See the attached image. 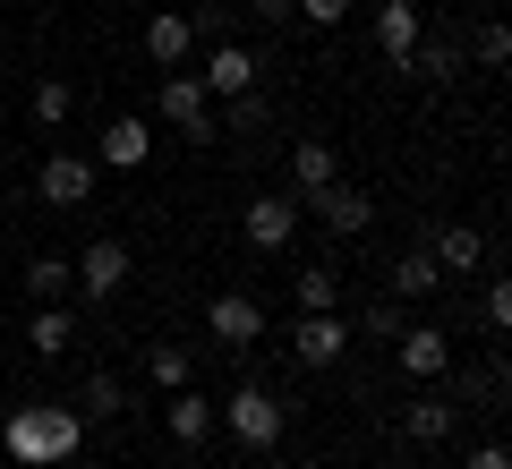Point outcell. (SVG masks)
Listing matches in <instances>:
<instances>
[{
	"label": "cell",
	"instance_id": "cell-1",
	"mask_svg": "<svg viewBox=\"0 0 512 469\" xmlns=\"http://www.w3.org/2000/svg\"><path fill=\"white\" fill-rule=\"evenodd\" d=\"M86 444V410H43V401H18L0 418V452L18 469H60L69 452Z\"/></svg>",
	"mask_w": 512,
	"mask_h": 469
},
{
	"label": "cell",
	"instance_id": "cell-2",
	"mask_svg": "<svg viewBox=\"0 0 512 469\" xmlns=\"http://www.w3.org/2000/svg\"><path fill=\"white\" fill-rule=\"evenodd\" d=\"M154 111H163V120L180 128L188 145H214V137H222V120H214V94H205V77H197V69H171L163 86H154Z\"/></svg>",
	"mask_w": 512,
	"mask_h": 469
},
{
	"label": "cell",
	"instance_id": "cell-3",
	"mask_svg": "<svg viewBox=\"0 0 512 469\" xmlns=\"http://www.w3.org/2000/svg\"><path fill=\"white\" fill-rule=\"evenodd\" d=\"M214 410H222V427H231L248 452H274V444H282V427H291V410H282L265 384H239V393H231V401H214Z\"/></svg>",
	"mask_w": 512,
	"mask_h": 469
},
{
	"label": "cell",
	"instance_id": "cell-4",
	"mask_svg": "<svg viewBox=\"0 0 512 469\" xmlns=\"http://www.w3.org/2000/svg\"><path fill=\"white\" fill-rule=\"evenodd\" d=\"M299 214H308V205H299L291 188H265V197H248L239 231H248V248H256V256H282V248H291V231H299Z\"/></svg>",
	"mask_w": 512,
	"mask_h": 469
},
{
	"label": "cell",
	"instance_id": "cell-5",
	"mask_svg": "<svg viewBox=\"0 0 512 469\" xmlns=\"http://www.w3.org/2000/svg\"><path fill=\"white\" fill-rule=\"evenodd\" d=\"M205 333H214L222 350H256V342H265V307H256L248 290H214V307H205Z\"/></svg>",
	"mask_w": 512,
	"mask_h": 469
},
{
	"label": "cell",
	"instance_id": "cell-6",
	"mask_svg": "<svg viewBox=\"0 0 512 469\" xmlns=\"http://www.w3.org/2000/svg\"><path fill=\"white\" fill-rule=\"evenodd\" d=\"M120 290H128V248L120 239H86V256H77V299L103 307V299H120Z\"/></svg>",
	"mask_w": 512,
	"mask_h": 469
},
{
	"label": "cell",
	"instance_id": "cell-7",
	"mask_svg": "<svg viewBox=\"0 0 512 469\" xmlns=\"http://www.w3.org/2000/svg\"><path fill=\"white\" fill-rule=\"evenodd\" d=\"M350 342H359V333H350L342 307H333V316H291V359H299V367H333Z\"/></svg>",
	"mask_w": 512,
	"mask_h": 469
},
{
	"label": "cell",
	"instance_id": "cell-8",
	"mask_svg": "<svg viewBox=\"0 0 512 469\" xmlns=\"http://www.w3.org/2000/svg\"><path fill=\"white\" fill-rule=\"evenodd\" d=\"M393 367H402L410 384H436L444 367H453V342H444V325H402V342H393Z\"/></svg>",
	"mask_w": 512,
	"mask_h": 469
},
{
	"label": "cell",
	"instance_id": "cell-9",
	"mask_svg": "<svg viewBox=\"0 0 512 469\" xmlns=\"http://www.w3.org/2000/svg\"><path fill=\"white\" fill-rule=\"evenodd\" d=\"M205 94H214V103H231V94H248L256 77H265V60L248 52V43H214V52H205Z\"/></svg>",
	"mask_w": 512,
	"mask_h": 469
},
{
	"label": "cell",
	"instance_id": "cell-10",
	"mask_svg": "<svg viewBox=\"0 0 512 469\" xmlns=\"http://www.w3.org/2000/svg\"><path fill=\"white\" fill-rule=\"evenodd\" d=\"M316 222H325L333 239H359L367 222H376V197H367V188H350V180H333V188H316Z\"/></svg>",
	"mask_w": 512,
	"mask_h": 469
},
{
	"label": "cell",
	"instance_id": "cell-11",
	"mask_svg": "<svg viewBox=\"0 0 512 469\" xmlns=\"http://www.w3.org/2000/svg\"><path fill=\"white\" fill-rule=\"evenodd\" d=\"M419 0H376V52L384 69H410V52H419Z\"/></svg>",
	"mask_w": 512,
	"mask_h": 469
},
{
	"label": "cell",
	"instance_id": "cell-12",
	"mask_svg": "<svg viewBox=\"0 0 512 469\" xmlns=\"http://www.w3.org/2000/svg\"><path fill=\"white\" fill-rule=\"evenodd\" d=\"M35 188H43V205H60V214H77V205H94V163H86V154H52Z\"/></svg>",
	"mask_w": 512,
	"mask_h": 469
},
{
	"label": "cell",
	"instance_id": "cell-13",
	"mask_svg": "<svg viewBox=\"0 0 512 469\" xmlns=\"http://www.w3.org/2000/svg\"><path fill=\"white\" fill-rule=\"evenodd\" d=\"M333 180H342V163H333V145H325V137H291V197L308 205L316 188H333Z\"/></svg>",
	"mask_w": 512,
	"mask_h": 469
},
{
	"label": "cell",
	"instance_id": "cell-14",
	"mask_svg": "<svg viewBox=\"0 0 512 469\" xmlns=\"http://www.w3.org/2000/svg\"><path fill=\"white\" fill-rule=\"evenodd\" d=\"M188 52H197V26H188L180 9H154V18H146V60H154V69H180Z\"/></svg>",
	"mask_w": 512,
	"mask_h": 469
},
{
	"label": "cell",
	"instance_id": "cell-15",
	"mask_svg": "<svg viewBox=\"0 0 512 469\" xmlns=\"http://www.w3.org/2000/svg\"><path fill=\"white\" fill-rule=\"evenodd\" d=\"M444 282V265H436V256H427V239H419V248H402V256H393V273H384V290H393V299H427V290H436Z\"/></svg>",
	"mask_w": 512,
	"mask_h": 469
},
{
	"label": "cell",
	"instance_id": "cell-16",
	"mask_svg": "<svg viewBox=\"0 0 512 469\" xmlns=\"http://www.w3.org/2000/svg\"><path fill=\"white\" fill-rule=\"evenodd\" d=\"M427 256H436L444 273H478V265H487V239H478L470 222H444V231L427 239Z\"/></svg>",
	"mask_w": 512,
	"mask_h": 469
},
{
	"label": "cell",
	"instance_id": "cell-17",
	"mask_svg": "<svg viewBox=\"0 0 512 469\" xmlns=\"http://www.w3.org/2000/svg\"><path fill=\"white\" fill-rule=\"evenodd\" d=\"M18 282H26V299H35V307H60V299H77V265H69V256H35V265H26Z\"/></svg>",
	"mask_w": 512,
	"mask_h": 469
},
{
	"label": "cell",
	"instance_id": "cell-18",
	"mask_svg": "<svg viewBox=\"0 0 512 469\" xmlns=\"http://www.w3.org/2000/svg\"><path fill=\"white\" fill-rule=\"evenodd\" d=\"M146 154H154V128L137 120V111L103 128V163H111V171H137V163H146Z\"/></svg>",
	"mask_w": 512,
	"mask_h": 469
},
{
	"label": "cell",
	"instance_id": "cell-19",
	"mask_svg": "<svg viewBox=\"0 0 512 469\" xmlns=\"http://www.w3.org/2000/svg\"><path fill=\"white\" fill-rule=\"evenodd\" d=\"M77 342V307L60 299V307H35V325H26V350L35 359H60V350Z\"/></svg>",
	"mask_w": 512,
	"mask_h": 469
},
{
	"label": "cell",
	"instance_id": "cell-20",
	"mask_svg": "<svg viewBox=\"0 0 512 469\" xmlns=\"http://www.w3.org/2000/svg\"><path fill=\"white\" fill-rule=\"evenodd\" d=\"M453 401H444V393H419V401H410V410H402V435H410V444H444V435H453Z\"/></svg>",
	"mask_w": 512,
	"mask_h": 469
},
{
	"label": "cell",
	"instance_id": "cell-21",
	"mask_svg": "<svg viewBox=\"0 0 512 469\" xmlns=\"http://www.w3.org/2000/svg\"><path fill=\"white\" fill-rule=\"evenodd\" d=\"M171 435H180V444H205V435H214L222 427V410H214V401H205V393H188V384H180V393H171Z\"/></svg>",
	"mask_w": 512,
	"mask_h": 469
},
{
	"label": "cell",
	"instance_id": "cell-22",
	"mask_svg": "<svg viewBox=\"0 0 512 469\" xmlns=\"http://www.w3.org/2000/svg\"><path fill=\"white\" fill-rule=\"evenodd\" d=\"M461 69H470V52H461V43H419L402 77H427V86H453Z\"/></svg>",
	"mask_w": 512,
	"mask_h": 469
},
{
	"label": "cell",
	"instance_id": "cell-23",
	"mask_svg": "<svg viewBox=\"0 0 512 469\" xmlns=\"http://www.w3.org/2000/svg\"><path fill=\"white\" fill-rule=\"evenodd\" d=\"M333 307H342V273L308 265V273H299V316H333Z\"/></svg>",
	"mask_w": 512,
	"mask_h": 469
},
{
	"label": "cell",
	"instance_id": "cell-24",
	"mask_svg": "<svg viewBox=\"0 0 512 469\" xmlns=\"http://www.w3.org/2000/svg\"><path fill=\"white\" fill-rule=\"evenodd\" d=\"M120 376H111V367H86V384H77V410H86V418H120Z\"/></svg>",
	"mask_w": 512,
	"mask_h": 469
},
{
	"label": "cell",
	"instance_id": "cell-25",
	"mask_svg": "<svg viewBox=\"0 0 512 469\" xmlns=\"http://www.w3.org/2000/svg\"><path fill=\"white\" fill-rule=\"evenodd\" d=\"M402 325H410L402 299L384 290V299H367V307H359V325H350V333H367V342H402Z\"/></svg>",
	"mask_w": 512,
	"mask_h": 469
},
{
	"label": "cell",
	"instance_id": "cell-26",
	"mask_svg": "<svg viewBox=\"0 0 512 469\" xmlns=\"http://www.w3.org/2000/svg\"><path fill=\"white\" fill-rule=\"evenodd\" d=\"M461 52H470V69H504V60H512V26H504V18H487L470 43H461Z\"/></svg>",
	"mask_w": 512,
	"mask_h": 469
},
{
	"label": "cell",
	"instance_id": "cell-27",
	"mask_svg": "<svg viewBox=\"0 0 512 469\" xmlns=\"http://www.w3.org/2000/svg\"><path fill=\"white\" fill-rule=\"evenodd\" d=\"M461 401H495V410H512V359L478 367V376H461Z\"/></svg>",
	"mask_w": 512,
	"mask_h": 469
},
{
	"label": "cell",
	"instance_id": "cell-28",
	"mask_svg": "<svg viewBox=\"0 0 512 469\" xmlns=\"http://www.w3.org/2000/svg\"><path fill=\"white\" fill-rule=\"evenodd\" d=\"M146 376H154V393H180V384H188V350L146 342Z\"/></svg>",
	"mask_w": 512,
	"mask_h": 469
},
{
	"label": "cell",
	"instance_id": "cell-29",
	"mask_svg": "<svg viewBox=\"0 0 512 469\" xmlns=\"http://www.w3.org/2000/svg\"><path fill=\"white\" fill-rule=\"evenodd\" d=\"M69 111H77L69 77H43V86H35V128H60V120H69Z\"/></svg>",
	"mask_w": 512,
	"mask_h": 469
},
{
	"label": "cell",
	"instance_id": "cell-30",
	"mask_svg": "<svg viewBox=\"0 0 512 469\" xmlns=\"http://www.w3.org/2000/svg\"><path fill=\"white\" fill-rule=\"evenodd\" d=\"M222 128H239V137H248V128H265V94H231V103H222Z\"/></svg>",
	"mask_w": 512,
	"mask_h": 469
},
{
	"label": "cell",
	"instance_id": "cell-31",
	"mask_svg": "<svg viewBox=\"0 0 512 469\" xmlns=\"http://www.w3.org/2000/svg\"><path fill=\"white\" fill-rule=\"evenodd\" d=\"M487 325L512 333V273H495V282H487Z\"/></svg>",
	"mask_w": 512,
	"mask_h": 469
},
{
	"label": "cell",
	"instance_id": "cell-32",
	"mask_svg": "<svg viewBox=\"0 0 512 469\" xmlns=\"http://www.w3.org/2000/svg\"><path fill=\"white\" fill-rule=\"evenodd\" d=\"M299 18H308V26H342L350 0H299Z\"/></svg>",
	"mask_w": 512,
	"mask_h": 469
},
{
	"label": "cell",
	"instance_id": "cell-33",
	"mask_svg": "<svg viewBox=\"0 0 512 469\" xmlns=\"http://www.w3.org/2000/svg\"><path fill=\"white\" fill-rule=\"evenodd\" d=\"M461 469H512V444H478V452H470Z\"/></svg>",
	"mask_w": 512,
	"mask_h": 469
},
{
	"label": "cell",
	"instance_id": "cell-34",
	"mask_svg": "<svg viewBox=\"0 0 512 469\" xmlns=\"http://www.w3.org/2000/svg\"><path fill=\"white\" fill-rule=\"evenodd\" d=\"M248 9H256L265 26H291V9H299V0H248Z\"/></svg>",
	"mask_w": 512,
	"mask_h": 469
}]
</instances>
